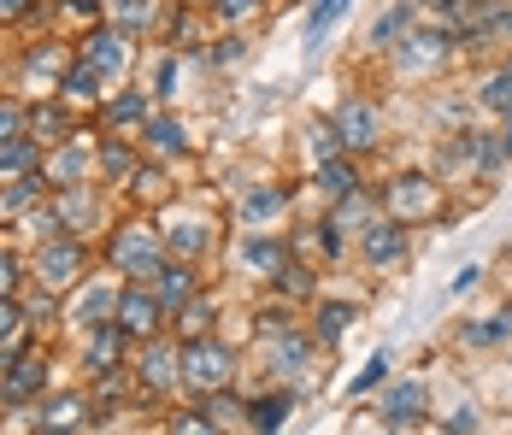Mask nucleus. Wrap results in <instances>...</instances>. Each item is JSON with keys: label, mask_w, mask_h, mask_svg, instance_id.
<instances>
[{"label": "nucleus", "mask_w": 512, "mask_h": 435, "mask_svg": "<svg viewBox=\"0 0 512 435\" xmlns=\"http://www.w3.org/2000/svg\"><path fill=\"white\" fill-rule=\"evenodd\" d=\"M230 371H236V353H230L224 341L189 336L183 347H177V377L195 388V394H218V388L230 383Z\"/></svg>", "instance_id": "obj_1"}, {"label": "nucleus", "mask_w": 512, "mask_h": 435, "mask_svg": "<svg viewBox=\"0 0 512 435\" xmlns=\"http://www.w3.org/2000/svg\"><path fill=\"white\" fill-rule=\"evenodd\" d=\"M83 259H89V247L77 242V236H53L42 242V259H36V277H42V289H71L77 283V271H83Z\"/></svg>", "instance_id": "obj_2"}, {"label": "nucleus", "mask_w": 512, "mask_h": 435, "mask_svg": "<svg viewBox=\"0 0 512 435\" xmlns=\"http://www.w3.org/2000/svg\"><path fill=\"white\" fill-rule=\"evenodd\" d=\"M112 265L130 271V277H159V236L148 224H124L118 242H112Z\"/></svg>", "instance_id": "obj_3"}, {"label": "nucleus", "mask_w": 512, "mask_h": 435, "mask_svg": "<svg viewBox=\"0 0 512 435\" xmlns=\"http://www.w3.org/2000/svg\"><path fill=\"white\" fill-rule=\"evenodd\" d=\"M159 318H165L159 294H148V289H124V294H118V312H112V324H118L124 336L154 341V336H159Z\"/></svg>", "instance_id": "obj_4"}, {"label": "nucleus", "mask_w": 512, "mask_h": 435, "mask_svg": "<svg viewBox=\"0 0 512 435\" xmlns=\"http://www.w3.org/2000/svg\"><path fill=\"white\" fill-rule=\"evenodd\" d=\"M42 377H48V359H42V353H18V359H6L0 400H6V406H24V400H36V394H42Z\"/></svg>", "instance_id": "obj_5"}, {"label": "nucleus", "mask_w": 512, "mask_h": 435, "mask_svg": "<svg viewBox=\"0 0 512 435\" xmlns=\"http://www.w3.org/2000/svg\"><path fill=\"white\" fill-rule=\"evenodd\" d=\"M336 136H342L348 153L377 147V106H371V100H342V112H336Z\"/></svg>", "instance_id": "obj_6"}, {"label": "nucleus", "mask_w": 512, "mask_h": 435, "mask_svg": "<svg viewBox=\"0 0 512 435\" xmlns=\"http://www.w3.org/2000/svg\"><path fill=\"white\" fill-rule=\"evenodd\" d=\"M83 171H89V142H59L48 159H42V177H48L53 189H77Z\"/></svg>", "instance_id": "obj_7"}, {"label": "nucleus", "mask_w": 512, "mask_h": 435, "mask_svg": "<svg viewBox=\"0 0 512 435\" xmlns=\"http://www.w3.org/2000/svg\"><path fill=\"white\" fill-rule=\"evenodd\" d=\"M83 59H89L101 77H118V71H124V30H112V24H95V30L83 36Z\"/></svg>", "instance_id": "obj_8"}, {"label": "nucleus", "mask_w": 512, "mask_h": 435, "mask_svg": "<svg viewBox=\"0 0 512 435\" xmlns=\"http://www.w3.org/2000/svg\"><path fill=\"white\" fill-rule=\"evenodd\" d=\"M407 259V230L401 224H365V265H401Z\"/></svg>", "instance_id": "obj_9"}, {"label": "nucleus", "mask_w": 512, "mask_h": 435, "mask_svg": "<svg viewBox=\"0 0 512 435\" xmlns=\"http://www.w3.org/2000/svg\"><path fill=\"white\" fill-rule=\"evenodd\" d=\"M124 330L106 318V324H89V365L101 371V377H118V353H124Z\"/></svg>", "instance_id": "obj_10"}, {"label": "nucleus", "mask_w": 512, "mask_h": 435, "mask_svg": "<svg viewBox=\"0 0 512 435\" xmlns=\"http://www.w3.org/2000/svg\"><path fill=\"white\" fill-rule=\"evenodd\" d=\"M142 388H171V383H183L177 377V347L171 341H148V353H142Z\"/></svg>", "instance_id": "obj_11"}, {"label": "nucleus", "mask_w": 512, "mask_h": 435, "mask_svg": "<svg viewBox=\"0 0 512 435\" xmlns=\"http://www.w3.org/2000/svg\"><path fill=\"white\" fill-rule=\"evenodd\" d=\"M424 406H430L424 383H418V377H412V383H401L395 394H389V430H412V424L424 418Z\"/></svg>", "instance_id": "obj_12"}, {"label": "nucleus", "mask_w": 512, "mask_h": 435, "mask_svg": "<svg viewBox=\"0 0 512 435\" xmlns=\"http://www.w3.org/2000/svg\"><path fill=\"white\" fill-rule=\"evenodd\" d=\"M159 306L165 312H183L189 300H195V271L189 265H159Z\"/></svg>", "instance_id": "obj_13"}, {"label": "nucleus", "mask_w": 512, "mask_h": 435, "mask_svg": "<svg viewBox=\"0 0 512 435\" xmlns=\"http://www.w3.org/2000/svg\"><path fill=\"white\" fill-rule=\"evenodd\" d=\"M83 412H89L83 394H53L48 406H42V430L48 435H71L77 424H83Z\"/></svg>", "instance_id": "obj_14"}, {"label": "nucleus", "mask_w": 512, "mask_h": 435, "mask_svg": "<svg viewBox=\"0 0 512 435\" xmlns=\"http://www.w3.org/2000/svg\"><path fill=\"white\" fill-rule=\"evenodd\" d=\"M389 206H395L401 218H418V212H430V206H436V189H430L424 177H401V183L389 189Z\"/></svg>", "instance_id": "obj_15"}, {"label": "nucleus", "mask_w": 512, "mask_h": 435, "mask_svg": "<svg viewBox=\"0 0 512 435\" xmlns=\"http://www.w3.org/2000/svg\"><path fill=\"white\" fill-rule=\"evenodd\" d=\"M354 189H359L354 159H324V165H318V194H324V200H348Z\"/></svg>", "instance_id": "obj_16"}, {"label": "nucleus", "mask_w": 512, "mask_h": 435, "mask_svg": "<svg viewBox=\"0 0 512 435\" xmlns=\"http://www.w3.org/2000/svg\"><path fill=\"white\" fill-rule=\"evenodd\" d=\"M242 259H248L254 271H271V277H277V271L289 265V247L277 242V236H248V242H242Z\"/></svg>", "instance_id": "obj_17"}, {"label": "nucleus", "mask_w": 512, "mask_h": 435, "mask_svg": "<svg viewBox=\"0 0 512 435\" xmlns=\"http://www.w3.org/2000/svg\"><path fill=\"white\" fill-rule=\"evenodd\" d=\"M48 159V147L36 142V136H12V142H0V171H36Z\"/></svg>", "instance_id": "obj_18"}, {"label": "nucleus", "mask_w": 512, "mask_h": 435, "mask_svg": "<svg viewBox=\"0 0 512 435\" xmlns=\"http://www.w3.org/2000/svg\"><path fill=\"white\" fill-rule=\"evenodd\" d=\"M48 189H53V183H48V177H42V171H36V177H18L12 189L0 194V218H18L24 206H36V200H42V194H48Z\"/></svg>", "instance_id": "obj_19"}, {"label": "nucleus", "mask_w": 512, "mask_h": 435, "mask_svg": "<svg viewBox=\"0 0 512 435\" xmlns=\"http://www.w3.org/2000/svg\"><path fill=\"white\" fill-rule=\"evenodd\" d=\"M59 89H65V100H95V95H101V71H95L83 53H77V65L59 77Z\"/></svg>", "instance_id": "obj_20"}, {"label": "nucleus", "mask_w": 512, "mask_h": 435, "mask_svg": "<svg viewBox=\"0 0 512 435\" xmlns=\"http://www.w3.org/2000/svg\"><path fill=\"white\" fill-rule=\"evenodd\" d=\"M142 136H148L154 153H183V147H189V136H183V124H177V118H148V124H142Z\"/></svg>", "instance_id": "obj_21"}, {"label": "nucleus", "mask_w": 512, "mask_h": 435, "mask_svg": "<svg viewBox=\"0 0 512 435\" xmlns=\"http://www.w3.org/2000/svg\"><path fill=\"white\" fill-rule=\"evenodd\" d=\"M248 418H254L259 435H277V424L289 418V394H265V400H254V406H248Z\"/></svg>", "instance_id": "obj_22"}, {"label": "nucleus", "mask_w": 512, "mask_h": 435, "mask_svg": "<svg viewBox=\"0 0 512 435\" xmlns=\"http://www.w3.org/2000/svg\"><path fill=\"white\" fill-rule=\"evenodd\" d=\"M359 318V306H348V300H330V306H318V336L324 341H342V330Z\"/></svg>", "instance_id": "obj_23"}, {"label": "nucleus", "mask_w": 512, "mask_h": 435, "mask_svg": "<svg viewBox=\"0 0 512 435\" xmlns=\"http://www.w3.org/2000/svg\"><path fill=\"white\" fill-rule=\"evenodd\" d=\"M507 330H512V312H501V318H489V324H460V341L465 347H495Z\"/></svg>", "instance_id": "obj_24"}, {"label": "nucleus", "mask_w": 512, "mask_h": 435, "mask_svg": "<svg viewBox=\"0 0 512 435\" xmlns=\"http://www.w3.org/2000/svg\"><path fill=\"white\" fill-rule=\"evenodd\" d=\"M277 212H283V189H254L242 200V218H248V224H265V218H277Z\"/></svg>", "instance_id": "obj_25"}, {"label": "nucleus", "mask_w": 512, "mask_h": 435, "mask_svg": "<svg viewBox=\"0 0 512 435\" xmlns=\"http://www.w3.org/2000/svg\"><path fill=\"white\" fill-rule=\"evenodd\" d=\"M348 12V0H312V12H307V42H318L324 30H336V18Z\"/></svg>", "instance_id": "obj_26"}, {"label": "nucleus", "mask_w": 512, "mask_h": 435, "mask_svg": "<svg viewBox=\"0 0 512 435\" xmlns=\"http://www.w3.org/2000/svg\"><path fill=\"white\" fill-rule=\"evenodd\" d=\"M30 124H36L30 136H36L42 147H59V142H65V112H59V106H42V112H36Z\"/></svg>", "instance_id": "obj_27"}, {"label": "nucleus", "mask_w": 512, "mask_h": 435, "mask_svg": "<svg viewBox=\"0 0 512 435\" xmlns=\"http://www.w3.org/2000/svg\"><path fill=\"white\" fill-rule=\"evenodd\" d=\"M165 247H171V253H183V259H195V253L206 247V230H201V224H171Z\"/></svg>", "instance_id": "obj_28"}, {"label": "nucleus", "mask_w": 512, "mask_h": 435, "mask_svg": "<svg viewBox=\"0 0 512 435\" xmlns=\"http://www.w3.org/2000/svg\"><path fill=\"white\" fill-rule=\"evenodd\" d=\"M436 6V18H448V24H471L477 30V18H483V0H430Z\"/></svg>", "instance_id": "obj_29"}, {"label": "nucleus", "mask_w": 512, "mask_h": 435, "mask_svg": "<svg viewBox=\"0 0 512 435\" xmlns=\"http://www.w3.org/2000/svg\"><path fill=\"white\" fill-rule=\"evenodd\" d=\"M483 106H489V112H501V118L512 112V71H495V77L483 83Z\"/></svg>", "instance_id": "obj_30"}, {"label": "nucleus", "mask_w": 512, "mask_h": 435, "mask_svg": "<svg viewBox=\"0 0 512 435\" xmlns=\"http://www.w3.org/2000/svg\"><path fill=\"white\" fill-rule=\"evenodd\" d=\"M106 124H148V100L142 95H124L106 106Z\"/></svg>", "instance_id": "obj_31"}, {"label": "nucleus", "mask_w": 512, "mask_h": 435, "mask_svg": "<svg viewBox=\"0 0 512 435\" xmlns=\"http://www.w3.org/2000/svg\"><path fill=\"white\" fill-rule=\"evenodd\" d=\"M383 371H389V359H383V353H371V359L359 365V377L348 383V394H371V388L383 383Z\"/></svg>", "instance_id": "obj_32"}, {"label": "nucleus", "mask_w": 512, "mask_h": 435, "mask_svg": "<svg viewBox=\"0 0 512 435\" xmlns=\"http://www.w3.org/2000/svg\"><path fill=\"white\" fill-rule=\"evenodd\" d=\"M407 18H412V6H395L389 18H377V24H371V48H383V42H395V30H401Z\"/></svg>", "instance_id": "obj_33"}, {"label": "nucleus", "mask_w": 512, "mask_h": 435, "mask_svg": "<svg viewBox=\"0 0 512 435\" xmlns=\"http://www.w3.org/2000/svg\"><path fill=\"white\" fill-rule=\"evenodd\" d=\"M171 435H218V424H212L206 412H177V418H171Z\"/></svg>", "instance_id": "obj_34"}, {"label": "nucleus", "mask_w": 512, "mask_h": 435, "mask_svg": "<svg viewBox=\"0 0 512 435\" xmlns=\"http://www.w3.org/2000/svg\"><path fill=\"white\" fill-rule=\"evenodd\" d=\"M18 330H24V312L12 306V294H0V347L18 341Z\"/></svg>", "instance_id": "obj_35"}, {"label": "nucleus", "mask_w": 512, "mask_h": 435, "mask_svg": "<svg viewBox=\"0 0 512 435\" xmlns=\"http://www.w3.org/2000/svg\"><path fill=\"white\" fill-rule=\"evenodd\" d=\"M130 189L142 194V200H165V171H154V165H142V171H136V183H130Z\"/></svg>", "instance_id": "obj_36"}, {"label": "nucleus", "mask_w": 512, "mask_h": 435, "mask_svg": "<svg viewBox=\"0 0 512 435\" xmlns=\"http://www.w3.org/2000/svg\"><path fill=\"white\" fill-rule=\"evenodd\" d=\"M242 59H248V42H242V36L212 42V65H242Z\"/></svg>", "instance_id": "obj_37"}, {"label": "nucleus", "mask_w": 512, "mask_h": 435, "mask_svg": "<svg viewBox=\"0 0 512 435\" xmlns=\"http://www.w3.org/2000/svg\"><path fill=\"white\" fill-rule=\"evenodd\" d=\"M277 283H283V294H312V271H301V265H283V271H277Z\"/></svg>", "instance_id": "obj_38"}, {"label": "nucleus", "mask_w": 512, "mask_h": 435, "mask_svg": "<svg viewBox=\"0 0 512 435\" xmlns=\"http://www.w3.org/2000/svg\"><path fill=\"white\" fill-rule=\"evenodd\" d=\"M212 12H218L224 24H236V18H248V12H259V0H212Z\"/></svg>", "instance_id": "obj_39"}, {"label": "nucleus", "mask_w": 512, "mask_h": 435, "mask_svg": "<svg viewBox=\"0 0 512 435\" xmlns=\"http://www.w3.org/2000/svg\"><path fill=\"white\" fill-rule=\"evenodd\" d=\"M101 165H106V171H112V177H118V171H130V165H136V153H130V147H118V142H106Z\"/></svg>", "instance_id": "obj_40"}, {"label": "nucleus", "mask_w": 512, "mask_h": 435, "mask_svg": "<svg viewBox=\"0 0 512 435\" xmlns=\"http://www.w3.org/2000/svg\"><path fill=\"white\" fill-rule=\"evenodd\" d=\"M18 124H24V112H18L12 100H0V142H12V136H24Z\"/></svg>", "instance_id": "obj_41"}, {"label": "nucleus", "mask_w": 512, "mask_h": 435, "mask_svg": "<svg viewBox=\"0 0 512 435\" xmlns=\"http://www.w3.org/2000/svg\"><path fill=\"white\" fill-rule=\"evenodd\" d=\"M183 324H189V336H206V324H212V312H206L201 300H189V306H183Z\"/></svg>", "instance_id": "obj_42"}, {"label": "nucleus", "mask_w": 512, "mask_h": 435, "mask_svg": "<svg viewBox=\"0 0 512 435\" xmlns=\"http://www.w3.org/2000/svg\"><path fill=\"white\" fill-rule=\"evenodd\" d=\"M154 12V0H118V24H142Z\"/></svg>", "instance_id": "obj_43"}, {"label": "nucleus", "mask_w": 512, "mask_h": 435, "mask_svg": "<svg viewBox=\"0 0 512 435\" xmlns=\"http://www.w3.org/2000/svg\"><path fill=\"white\" fill-rule=\"evenodd\" d=\"M471 430H477V412H471V406H460V412L448 418V435H471Z\"/></svg>", "instance_id": "obj_44"}, {"label": "nucleus", "mask_w": 512, "mask_h": 435, "mask_svg": "<svg viewBox=\"0 0 512 435\" xmlns=\"http://www.w3.org/2000/svg\"><path fill=\"white\" fill-rule=\"evenodd\" d=\"M448 289H454V294H465V289H477V265H465V271H460V277H454V283H448Z\"/></svg>", "instance_id": "obj_45"}, {"label": "nucleus", "mask_w": 512, "mask_h": 435, "mask_svg": "<svg viewBox=\"0 0 512 435\" xmlns=\"http://www.w3.org/2000/svg\"><path fill=\"white\" fill-rule=\"evenodd\" d=\"M171 83H177V59H165V65H159V95H171Z\"/></svg>", "instance_id": "obj_46"}, {"label": "nucleus", "mask_w": 512, "mask_h": 435, "mask_svg": "<svg viewBox=\"0 0 512 435\" xmlns=\"http://www.w3.org/2000/svg\"><path fill=\"white\" fill-rule=\"evenodd\" d=\"M0 18H30V0H0Z\"/></svg>", "instance_id": "obj_47"}, {"label": "nucleus", "mask_w": 512, "mask_h": 435, "mask_svg": "<svg viewBox=\"0 0 512 435\" xmlns=\"http://www.w3.org/2000/svg\"><path fill=\"white\" fill-rule=\"evenodd\" d=\"M12 277H18V265H12V259L0 253V294H12Z\"/></svg>", "instance_id": "obj_48"}, {"label": "nucleus", "mask_w": 512, "mask_h": 435, "mask_svg": "<svg viewBox=\"0 0 512 435\" xmlns=\"http://www.w3.org/2000/svg\"><path fill=\"white\" fill-rule=\"evenodd\" d=\"M501 153L512 159V112H507V124H501Z\"/></svg>", "instance_id": "obj_49"}, {"label": "nucleus", "mask_w": 512, "mask_h": 435, "mask_svg": "<svg viewBox=\"0 0 512 435\" xmlns=\"http://www.w3.org/2000/svg\"><path fill=\"white\" fill-rule=\"evenodd\" d=\"M507 71H512V65H507Z\"/></svg>", "instance_id": "obj_50"}]
</instances>
